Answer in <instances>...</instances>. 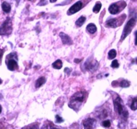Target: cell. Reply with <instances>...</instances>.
<instances>
[{
    "mask_svg": "<svg viewBox=\"0 0 137 129\" xmlns=\"http://www.w3.org/2000/svg\"><path fill=\"white\" fill-rule=\"evenodd\" d=\"M56 122H57V123H61V122H62L64 121L63 118H62V117H60L59 115H56Z\"/></svg>",
    "mask_w": 137,
    "mask_h": 129,
    "instance_id": "obj_23",
    "label": "cell"
},
{
    "mask_svg": "<svg viewBox=\"0 0 137 129\" xmlns=\"http://www.w3.org/2000/svg\"><path fill=\"white\" fill-rule=\"evenodd\" d=\"M120 86L122 88H126V87H128L130 86V83L127 80H122L120 83Z\"/></svg>",
    "mask_w": 137,
    "mask_h": 129,
    "instance_id": "obj_20",
    "label": "cell"
},
{
    "mask_svg": "<svg viewBox=\"0 0 137 129\" xmlns=\"http://www.w3.org/2000/svg\"><path fill=\"white\" fill-rule=\"evenodd\" d=\"M12 31V23L11 19L8 18L0 27V35H9Z\"/></svg>",
    "mask_w": 137,
    "mask_h": 129,
    "instance_id": "obj_2",
    "label": "cell"
},
{
    "mask_svg": "<svg viewBox=\"0 0 137 129\" xmlns=\"http://www.w3.org/2000/svg\"><path fill=\"white\" fill-rule=\"evenodd\" d=\"M116 56V51L112 49L109 51L108 52V58L109 59H114Z\"/></svg>",
    "mask_w": 137,
    "mask_h": 129,
    "instance_id": "obj_18",
    "label": "cell"
},
{
    "mask_svg": "<svg viewBox=\"0 0 137 129\" xmlns=\"http://www.w3.org/2000/svg\"><path fill=\"white\" fill-rule=\"evenodd\" d=\"M111 66L113 68H118L119 67V64H118V60H113L112 64H111Z\"/></svg>",
    "mask_w": 137,
    "mask_h": 129,
    "instance_id": "obj_21",
    "label": "cell"
},
{
    "mask_svg": "<svg viewBox=\"0 0 137 129\" xmlns=\"http://www.w3.org/2000/svg\"><path fill=\"white\" fill-rule=\"evenodd\" d=\"M101 8H102V4L100 2H97L96 4V5H95V6L94 7V8H93V11L94 13H98L100 11Z\"/></svg>",
    "mask_w": 137,
    "mask_h": 129,
    "instance_id": "obj_17",
    "label": "cell"
},
{
    "mask_svg": "<svg viewBox=\"0 0 137 129\" xmlns=\"http://www.w3.org/2000/svg\"><path fill=\"white\" fill-rule=\"evenodd\" d=\"M98 62L96 60L94 59H88L84 64L85 68L90 72L96 71L98 68Z\"/></svg>",
    "mask_w": 137,
    "mask_h": 129,
    "instance_id": "obj_4",
    "label": "cell"
},
{
    "mask_svg": "<svg viewBox=\"0 0 137 129\" xmlns=\"http://www.w3.org/2000/svg\"><path fill=\"white\" fill-rule=\"evenodd\" d=\"M115 111H116L120 115H122L124 118H127L128 116V111L124 108V104L122 102V99L119 96H117L114 100Z\"/></svg>",
    "mask_w": 137,
    "mask_h": 129,
    "instance_id": "obj_1",
    "label": "cell"
},
{
    "mask_svg": "<svg viewBox=\"0 0 137 129\" xmlns=\"http://www.w3.org/2000/svg\"><path fill=\"white\" fill-rule=\"evenodd\" d=\"M86 92L83 91H80L78 92L73 95V96L71 98V103H73V104H75L77 103H82L84 102V98H85V95Z\"/></svg>",
    "mask_w": 137,
    "mask_h": 129,
    "instance_id": "obj_5",
    "label": "cell"
},
{
    "mask_svg": "<svg viewBox=\"0 0 137 129\" xmlns=\"http://www.w3.org/2000/svg\"><path fill=\"white\" fill-rule=\"evenodd\" d=\"M85 22H86V17H84V16H81V17L78 18V19H77V21L76 22V25L77 26L81 27L83 24H84Z\"/></svg>",
    "mask_w": 137,
    "mask_h": 129,
    "instance_id": "obj_15",
    "label": "cell"
},
{
    "mask_svg": "<svg viewBox=\"0 0 137 129\" xmlns=\"http://www.w3.org/2000/svg\"><path fill=\"white\" fill-rule=\"evenodd\" d=\"M74 62H75L76 63L80 62H81V60H77V59H75V60H74Z\"/></svg>",
    "mask_w": 137,
    "mask_h": 129,
    "instance_id": "obj_27",
    "label": "cell"
},
{
    "mask_svg": "<svg viewBox=\"0 0 137 129\" xmlns=\"http://www.w3.org/2000/svg\"><path fill=\"white\" fill-rule=\"evenodd\" d=\"M82 3L81 1H78L72 6H71L70 8L69 9V13L70 14L76 13L78 11H80V9H82Z\"/></svg>",
    "mask_w": 137,
    "mask_h": 129,
    "instance_id": "obj_7",
    "label": "cell"
},
{
    "mask_svg": "<svg viewBox=\"0 0 137 129\" xmlns=\"http://www.w3.org/2000/svg\"><path fill=\"white\" fill-rule=\"evenodd\" d=\"M15 1H17V3H18V4L19 2V1H20V0H15Z\"/></svg>",
    "mask_w": 137,
    "mask_h": 129,
    "instance_id": "obj_30",
    "label": "cell"
},
{
    "mask_svg": "<svg viewBox=\"0 0 137 129\" xmlns=\"http://www.w3.org/2000/svg\"><path fill=\"white\" fill-rule=\"evenodd\" d=\"M52 66H53V68L55 69H57V70H60L61 69L62 67V61L60 60H57L56 62L52 64Z\"/></svg>",
    "mask_w": 137,
    "mask_h": 129,
    "instance_id": "obj_16",
    "label": "cell"
},
{
    "mask_svg": "<svg viewBox=\"0 0 137 129\" xmlns=\"http://www.w3.org/2000/svg\"><path fill=\"white\" fill-rule=\"evenodd\" d=\"M4 53V51L2 49H0V63L1 62V58H2V56Z\"/></svg>",
    "mask_w": 137,
    "mask_h": 129,
    "instance_id": "obj_25",
    "label": "cell"
},
{
    "mask_svg": "<svg viewBox=\"0 0 137 129\" xmlns=\"http://www.w3.org/2000/svg\"><path fill=\"white\" fill-rule=\"evenodd\" d=\"M13 58H11V55L9 54L7 56V60H9L7 62V66H8V68L9 69V70L11 71H13L15 70H16L18 68V62H17V60H14Z\"/></svg>",
    "mask_w": 137,
    "mask_h": 129,
    "instance_id": "obj_6",
    "label": "cell"
},
{
    "mask_svg": "<svg viewBox=\"0 0 137 129\" xmlns=\"http://www.w3.org/2000/svg\"><path fill=\"white\" fill-rule=\"evenodd\" d=\"M46 81V80L45 77H40V78H39L38 80H36L35 84V86L36 88H40V87H41L44 84H45Z\"/></svg>",
    "mask_w": 137,
    "mask_h": 129,
    "instance_id": "obj_13",
    "label": "cell"
},
{
    "mask_svg": "<svg viewBox=\"0 0 137 129\" xmlns=\"http://www.w3.org/2000/svg\"><path fill=\"white\" fill-rule=\"evenodd\" d=\"M108 10H109V12L111 14L114 15V14L118 13V11H119V7L116 4H113L110 5V6L108 8Z\"/></svg>",
    "mask_w": 137,
    "mask_h": 129,
    "instance_id": "obj_10",
    "label": "cell"
},
{
    "mask_svg": "<svg viewBox=\"0 0 137 129\" xmlns=\"http://www.w3.org/2000/svg\"><path fill=\"white\" fill-rule=\"evenodd\" d=\"M60 36L61 38V40H62V43L64 44H67V45H71L72 44V39L70 38V37L68 36L67 34H66L64 32H61L60 34Z\"/></svg>",
    "mask_w": 137,
    "mask_h": 129,
    "instance_id": "obj_8",
    "label": "cell"
},
{
    "mask_svg": "<svg viewBox=\"0 0 137 129\" xmlns=\"http://www.w3.org/2000/svg\"><path fill=\"white\" fill-rule=\"evenodd\" d=\"M64 72H66L67 74H70V72H71V70L70 69V68H66L65 69Z\"/></svg>",
    "mask_w": 137,
    "mask_h": 129,
    "instance_id": "obj_26",
    "label": "cell"
},
{
    "mask_svg": "<svg viewBox=\"0 0 137 129\" xmlns=\"http://www.w3.org/2000/svg\"><path fill=\"white\" fill-rule=\"evenodd\" d=\"M117 19H110L109 20H108L106 22V26L107 27H113L114 28L116 27H117Z\"/></svg>",
    "mask_w": 137,
    "mask_h": 129,
    "instance_id": "obj_11",
    "label": "cell"
},
{
    "mask_svg": "<svg viewBox=\"0 0 137 129\" xmlns=\"http://www.w3.org/2000/svg\"><path fill=\"white\" fill-rule=\"evenodd\" d=\"M102 126L104 127H106V128L110 127V120H104L102 122Z\"/></svg>",
    "mask_w": 137,
    "mask_h": 129,
    "instance_id": "obj_22",
    "label": "cell"
},
{
    "mask_svg": "<svg viewBox=\"0 0 137 129\" xmlns=\"http://www.w3.org/2000/svg\"><path fill=\"white\" fill-rule=\"evenodd\" d=\"M95 120L92 118H88L83 122L84 129H93Z\"/></svg>",
    "mask_w": 137,
    "mask_h": 129,
    "instance_id": "obj_9",
    "label": "cell"
},
{
    "mask_svg": "<svg viewBox=\"0 0 137 129\" xmlns=\"http://www.w3.org/2000/svg\"><path fill=\"white\" fill-rule=\"evenodd\" d=\"M49 1H50V2H51V3H54V2H56L57 0H49Z\"/></svg>",
    "mask_w": 137,
    "mask_h": 129,
    "instance_id": "obj_28",
    "label": "cell"
},
{
    "mask_svg": "<svg viewBox=\"0 0 137 129\" xmlns=\"http://www.w3.org/2000/svg\"><path fill=\"white\" fill-rule=\"evenodd\" d=\"M47 4V0H40V3L39 4V5H44Z\"/></svg>",
    "mask_w": 137,
    "mask_h": 129,
    "instance_id": "obj_24",
    "label": "cell"
},
{
    "mask_svg": "<svg viewBox=\"0 0 137 129\" xmlns=\"http://www.w3.org/2000/svg\"><path fill=\"white\" fill-rule=\"evenodd\" d=\"M1 111H2V107L0 105V114L1 113Z\"/></svg>",
    "mask_w": 137,
    "mask_h": 129,
    "instance_id": "obj_29",
    "label": "cell"
},
{
    "mask_svg": "<svg viewBox=\"0 0 137 129\" xmlns=\"http://www.w3.org/2000/svg\"><path fill=\"white\" fill-rule=\"evenodd\" d=\"M135 25H136V19L134 18H132L128 21L124 27V30H123L122 34L121 36L122 40H124L126 37H127L130 34V32L134 28V27L135 26Z\"/></svg>",
    "mask_w": 137,
    "mask_h": 129,
    "instance_id": "obj_3",
    "label": "cell"
},
{
    "mask_svg": "<svg viewBox=\"0 0 137 129\" xmlns=\"http://www.w3.org/2000/svg\"><path fill=\"white\" fill-rule=\"evenodd\" d=\"M130 108L133 110H136L137 109V98H134L133 99V102H132V104H131V106H130Z\"/></svg>",
    "mask_w": 137,
    "mask_h": 129,
    "instance_id": "obj_19",
    "label": "cell"
},
{
    "mask_svg": "<svg viewBox=\"0 0 137 129\" xmlns=\"http://www.w3.org/2000/svg\"><path fill=\"white\" fill-rule=\"evenodd\" d=\"M86 30L90 34H94L97 30V27L94 23H89L86 27Z\"/></svg>",
    "mask_w": 137,
    "mask_h": 129,
    "instance_id": "obj_12",
    "label": "cell"
},
{
    "mask_svg": "<svg viewBox=\"0 0 137 129\" xmlns=\"http://www.w3.org/2000/svg\"><path fill=\"white\" fill-rule=\"evenodd\" d=\"M1 7H2V9H3V11L4 12H5V13H9L10 12V11H11V5L8 2L4 1L1 5Z\"/></svg>",
    "mask_w": 137,
    "mask_h": 129,
    "instance_id": "obj_14",
    "label": "cell"
},
{
    "mask_svg": "<svg viewBox=\"0 0 137 129\" xmlns=\"http://www.w3.org/2000/svg\"><path fill=\"white\" fill-rule=\"evenodd\" d=\"M1 83H2V80H1V79H0V84H1Z\"/></svg>",
    "mask_w": 137,
    "mask_h": 129,
    "instance_id": "obj_31",
    "label": "cell"
}]
</instances>
